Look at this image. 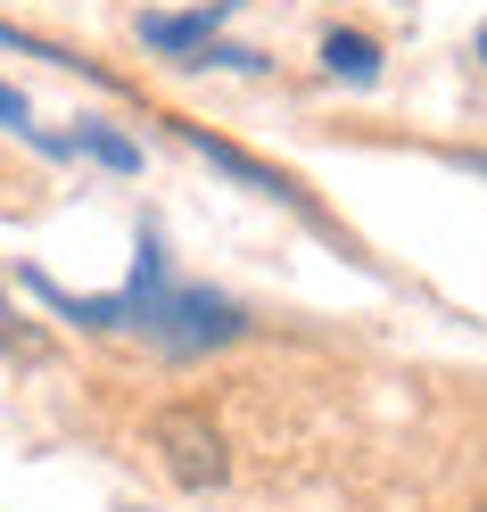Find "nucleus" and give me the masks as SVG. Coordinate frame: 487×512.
I'll return each mask as SVG.
<instances>
[{"mask_svg": "<svg viewBox=\"0 0 487 512\" xmlns=\"http://www.w3.org/2000/svg\"><path fill=\"white\" fill-rule=\"evenodd\" d=\"M124 306V331L149 339L157 356H215V347H232L248 339V306L232 298H215V290H190V281H166V256H157V240H141V273H133V290L116 298Z\"/></svg>", "mask_w": 487, "mask_h": 512, "instance_id": "nucleus-1", "label": "nucleus"}, {"mask_svg": "<svg viewBox=\"0 0 487 512\" xmlns=\"http://www.w3.org/2000/svg\"><path fill=\"white\" fill-rule=\"evenodd\" d=\"M149 455L166 463L174 488H223L232 479V446H223V430L207 422V405H157L149 413Z\"/></svg>", "mask_w": 487, "mask_h": 512, "instance_id": "nucleus-2", "label": "nucleus"}, {"mask_svg": "<svg viewBox=\"0 0 487 512\" xmlns=\"http://www.w3.org/2000/svg\"><path fill=\"white\" fill-rule=\"evenodd\" d=\"M166 124H174V141H182V149H199V157H207V166H223V174H240L248 190H265V199H281V207L314 215V207H306V190L289 182V174H273V166H256V157H240L232 141H207V124H182V116H166Z\"/></svg>", "mask_w": 487, "mask_h": 512, "instance_id": "nucleus-3", "label": "nucleus"}, {"mask_svg": "<svg viewBox=\"0 0 487 512\" xmlns=\"http://www.w3.org/2000/svg\"><path fill=\"white\" fill-rule=\"evenodd\" d=\"M223 17H232V0H215V9H199V17H141V42L149 50H207ZM182 67H190V58H182Z\"/></svg>", "mask_w": 487, "mask_h": 512, "instance_id": "nucleus-4", "label": "nucleus"}, {"mask_svg": "<svg viewBox=\"0 0 487 512\" xmlns=\"http://www.w3.org/2000/svg\"><path fill=\"white\" fill-rule=\"evenodd\" d=\"M322 67H331L339 83H380V42L372 34H331L322 42Z\"/></svg>", "mask_w": 487, "mask_h": 512, "instance_id": "nucleus-5", "label": "nucleus"}, {"mask_svg": "<svg viewBox=\"0 0 487 512\" xmlns=\"http://www.w3.org/2000/svg\"><path fill=\"white\" fill-rule=\"evenodd\" d=\"M67 149H91V157H100V166H116V174H141V149L124 141V133H108V124H75Z\"/></svg>", "mask_w": 487, "mask_h": 512, "instance_id": "nucleus-6", "label": "nucleus"}, {"mask_svg": "<svg viewBox=\"0 0 487 512\" xmlns=\"http://www.w3.org/2000/svg\"><path fill=\"white\" fill-rule=\"evenodd\" d=\"M0 356H25V364H34V356H50V339H42V331H25L17 314L0 306Z\"/></svg>", "mask_w": 487, "mask_h": 512, "instance_id": "nucleus-7", "label": "nucleus"}, {"mask_svg": "<svg viewBox=\"0 0 487 512\" xmlns=\"http://www.w3.org/2000/svg\"><path fill=\"white\" fill-rule=\"evenodd\" d=\"M0 124H9V133H34V108H25V100H17L9 83H0ZM34 141H42V149H58V157H67V141H50V133H34Z\"/></svg>", "mask_w": 487, "mask_h": 512, "instance_id": "nucleus-8", "label": "nucleus"}, {"mask_svg": "<svg viewBox=\"0 0 487 512\" xmlns=\"http://www.w3.org/2000/svg\"><path fill=\"white\" fill-rule=\"evenodd\" d=\"M479 58H487V25H479Z\"/></svg>", "mask_w": 487, "mask_h": 512, "instance_id": "nucleus-9", "label": "nucleus"}, {"mask_svg": "<svg viewBox=\"0 0 487 512\" xmlns=\"http://www.w3.org/2000/svg\"><path fill=\"white\" fill-rule=\"evenodd\" d=\"M479 512H487V504H479Z\"/></svg>", "mask_w": 487, "mask_h": 512, "instance_id": "nucleus-10", "label": "nucleus"}]
</instances>
